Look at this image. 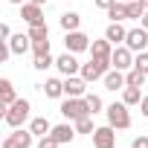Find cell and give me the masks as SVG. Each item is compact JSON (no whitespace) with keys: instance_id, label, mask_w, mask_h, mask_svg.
Masks as SVG:
<instances>
[{"instance_id":"9","label":"cell","mask_w":148,"mask_h":148,"mask_svg":"<svg viewBox=\"0 0 148 148\" xmlns=\"http://www.w3.org/2000/svg\"><path fill=\"white\" fill-rule=\"evenodd\" d=\"M110 61H113V70H122V73H128L131 67H134V52L122 44V47H113V55H110Z\"/></svg>"},{"instance_id":"11","label":"cell","mask_w":148,"mask_h":148,"mask_svg":"<svg viewBox=\"0 0 148 148\" xmlns=\"http://www.w3.org/2000/svg\"><path fill=\"white\" fill-rule=\"evenodd\" d=\"M64 47H67V52H84V49H90V38L84 35V32H67L64 35Z\"/></svg>"},{"instance_id":"29","label":"cell","mask_w":148,"mask_h":148,"mask_svg":"<svg viewBox=\"0 0 148 148\" xmlns=\"http://www.w3.org/2000/svg\"><path fill=\"white\" fill-rule=\"evenodd\" d=\"M76 131H79V134H93V131H96V125H93V119H90V116H84V119H79V122H76Z\"/></svg>"},{"instance_id":"41","label":"cell","mask_w":148,"mask_h":148,"mask_svg":"<svg viewBox=\"0 0 148 148\" xmlns=\"http://www.w3.org/2000/svg\"><path fill=\"white\" fill-rule=\"evenodd\" d=\"M131 148H134V145H131Z\"/></svg>"},{"instance_id":"36","label":"cell","mask_w":148,"mask_h":148,"mask_svg":"<svg viewBox=\"0 0 148 148\" xmlns=\"http://www.w3.org/2000/svg\"><path fill=\"white\" fill-rule=\"evenodd\" d=\"M139 110H142V116L148 119V96H142V102H139Z\"/></svg>"},{"instance_id":"5","label":"cell","mask_w":148,"mask_h":148,"mask_svg":"<svg viewBox=\"0 0 148 148\" xmlns=\"http://www.w3.org/2000/svg\"><path fill=\"white\" fill-rule=\"evenodd\" d=\"M125 47L131 52H145L148 47V29L145 26H136V29H128V38H125Z\"/></svg>"},{"instance_id":"40","label":"cell","mask_w":148,"mask_h":148,"mask_svg":"<svg viewBox=\"0 0 148 148\" xmlns=\"http://www.w3.org/2000/svg\"><path fill=\"white\" fill-rule=\"evenodd\" d=\"M119 3H134V0H119Z\"/></svg>"},{"instance_id":"35","label":"cell","mask_w":148,"mask_h":148,"mask_svg":"<svg viewBox=\"0 0 148 148\" xmlns=\"http://www.w3.org/2000/svg\"><path fill=\"white\" fill-rule=\"evenodd\" d=\"M93 3H96L99 9H105V12H108V9H110V6L116 3V0H93Z\"/></svg>"},{"instance_id":"30","label":"cell","mask_w":148,"mask_h":148,"mask_svg":"<svg viewBox=\"0 0 148 148\" xmlns=\"http://www.w3.org/2000/svg\"><path fill=\"white\" fill-rule=\"evenodd\" d=\"M38 148H61V142H58L52 134H47V136H41V139H38Z\"/></svg>"},{"instance_id":"18","label":"cell","mask_w":148,"mask_h":148,"mask_svg":"<svg viewBox=\"0 0 148 148\" xmlns=\"http://www.w3.org/2000/svg\"><path fill=\"white\" fill-rule=\"evenodd\" d=\"M15 102H18V96H15L12 82H9V79H0V105L9 108V105H15Z\"/></svg>"},{"instance_id":"39","label":"cell","mask_w":148,"mask_h":148,"mask_svg":"<svg viewBox=\"0 0 148 148\" xmlns=\"http://www.w3.org/2000/svg\"><path fill=\"white\" fill-rule=\"evenodd\" d=\"M139 3H142V6H145V9H148V0H139Z\"/></svg>"},{"instance_id":"20","label":"cell","mask_w":148,"mask_h":148,"mask_svg":"<svg viewBox=\"0 0 148 148\" xmlns=\"http://www.w3.org/2000/svg\"><path fill=\"white\" fill-rule=\"evenodd\" d=\"M44 93H47V99H61L64 96V82L61 79H47Z\"/></svg>"},{"instance_id":"10","label":"cell","mask_w":148,"mask_h":148,"mask_svg":"<svg viewBox=\"0 0 148 148\" xmlns=\"http://www.w3.org/2000/svg\"><path fill=\"white\" fill-rule=\"evenodd\" d=\"M87 93V82L82 76H64V96L70 99H82Z\"/></svg>"},{"instance_id":"25","label":"cell","mask_w":148,"mask_h":148,"mask_svg":"<svg viewBox=\"0 0 148 148\" xmlns=\"http://www.w3.org/2000/svg\"><path fill=\"white\" fill-rule=\"evenodd\" d=\"M84 102H87L90 113H99V110H105V102H102V96H96V93H84Z\"/></svg>"},{"instance_id":"23","label":"cell","mask_w":148,"mask_h":148,"mask_svg":"<svg viewBox=\"0 0 148 148\" xmlns=\"http://www.w3.org/2000/svg\"><path fill=\"white\" fill-rule=\"evenodd\" d=\"M29 131H32L35 136H47V134L52 131V125L47 122V116H35V119L29 122Z\"/></svg>"},{"instance_id":"2","label":"cell","mask_w":148,"mask_h":148,"mask_svg":"<svg viewBox=\"0 0 148 148\" xmlns=\"http://www.w3.org/2000/svg\"><path fill=\"white\" fill-rule=\"evenodd\" d=\"M105 113H108V125H113L116 131L131 128V113H128V105H125V102H113V105H108Z\"/></svg>"},{"instance_id":"6","label":"cell","mask_w":148,"mask_h":148,"mask_svg":"<svg viewBox=\"0 0 148 148\" xmlns=\"http://www.w3.org/2000/svg\"><path fill=\"white\" fill-rule=\"evenodd\" d=\"M90 136H93V148H113L116 145V128L113 125H102Z\"/></svg>"},{"instance_id":"17","label":"cell","mask_w":148,"mask_h":148,"mask_svg":"<svg viewBox=\"0 0 148 148\" xmlns=\"http://www.w3.org/2000/svg\"><path fill=\"white\" fill-rule=\"evenodd\" d=\"M90 55H93V58H110V55H113V44H110L108 38L93 41V44H90Z\"/></svg>"},{"instance_id":"16","label":"cell","mask_w":148,"mask_h":148,"mask_svg":"<svg viewBox=\"0 0 148 148\" xmlns=\"http://www.w3.org/2000/svg\"><path fill=\"white\" fill-rule=\"evenodd\" d=\"M125 84H128V79H125L122 70H108L105 73V87L108 90H122Z\"/></svg>"},{"instance_id":"34","label":"cell","mask_w":148,"mask_h":148,"mask_svg":"<svg viewBox=\"0 0 148 148\" xmlns=\"http://www.w3.org/2000/svg\"><path fill=\"white\" fill-rule=\"evenodd\" d=\"M0 38H3V41H9V38H12V29H9V23H0Z\"/></svg>"},{"instance_id":"14","label":"cell","mask_w":148,"mask_h":148,"mask_svg":"<svg viewBox=\"0 0 148 148\" xmlns=\"http://www.w3.org/2000/svg\"><path fill=\"white\" fill-rule=\"evenodd\" d=\"M9 47H12V55H23V52H29L32 49V38H29V32L23 35H12L9 38Z\"/></svg>"},{"instance_id":"28","label":"cell","mask_w":148,"mask_h":148,"mask_svg":"<svg viewBox=\"0 0 148 148\" xmlns=\"http://www.w3.org/2000/svg\"><path fill=\"white\" fill-rule=\"evenodd\" d=\"M142 15H145V6L139 3V0L128 3V18H134V21H142Z\"/></svg>"},{"instance_id":"21","label":"cell","mask_w":148,"mask_h":148,"mask_svg":"<svg viewBox=\"0 0 148 148\" xmlns=\"http://www.w3.org/2000/svg\"><path fill=\"white\" fill-rule=\"evenodd\" d=\"M108 18H110L113 23H122V21H128V3H119V0H116V3L108 9Z\"/></svg>"},{"instance_id":"8","label":"cell","mask_w":148,"mask_h":148,"mask_svg":"<svg viewBox=\"0 0 148 148\" xmlns=\"http://www.w3.org/2000/svg\"><path fill=\"white\" fill-rule=\"evenodd\" d=\"M21 18L26 21V26H41V23H47V21H44V6L32 3V0H26V3L21 6Z\"/></svg>"},{"instance_id":"26","label":"cell","mask_w":148,"mask_h":148,"mask_svg":"<svg viewBox=\"0 0 148 148\" xmlns=\"http://www.w3.org/2000/svg\"><path fill=\"white\" fill-rule=\"evenodd\" d=\"M29 38H32V41H47V38H49V26H47V23L29 26Z\"/></svg>"},{"instance_id":"27","label":"cell","mask_w":148,"mask_h":148,"mask_svg":"<svg viewBox=\"0 0 148 148\" xmlns=\"http://www.w3.org/2000/svg\"><path fill=\"white\" fill-rule=\"evenodd\" d=\"M35 70H49V67H55V58L47 52V55H35V64H32Z\"/></svg>"},{"instance_id":"38","label":"cell","mask_w":148,"mask_h":148,"mask_svg":"<svg viewBox=\"0 0 148 148\" xmlns=\"http://www.w3.org/2000/svg\"><path fill=\"white\" fill-rule=\"evenodd\" d=\"M32 3H38V6H44V3H47V0H32Z\"/></svg>"},{"instance_id":"7","label":"cell","mask_w":148,"mask_h":148,"mask_svg":"<svg viewBox=\"0 0 148 148\" xmlns=\"http://www.w3.org/2000/svg\"><path fill=\"white\" fill-rule=\"evenodd\" d=\"M32 131H23V128H12V134H6L3 139V148H29L32 145Z\"/></svg>"},{"instance_id":"32","label":"cell","mask_w":148,"mask_h":148,"mask_svg":"<svg viewBox=\"0 0 148 148\" xmlns=\"http://www.w3.org/2000/svg\"><path fill=\"white\" fill-rule=\"evenodd\" d=\"M134 67H139V70H145V73H148V52H136Z\"/></svg>"},{"instance_id":"15","label":"cell","mask_w":148,"mask_h":148,"mask_svg":"<svg viewBox=\"0 0 148 148\" xmlns=\"http://www.w3.org/2000/svg\"><path fill=\"white\" fill-rule=\"evenodd\" d=\"M105 38H108L113 47H116V44H125V38H128V29H125L122 23H113V21H110V23H108V29H105Z\"/></svg>"},{"instance_id":"3","label":"cell","mask_w":148,"mask_h":148,"mask_svg":"<svg viewBox=\"0 0 148 148\" xmlns=\"http://www.w3.org/2000/svg\"><path fill=\"white\" fill-rule=\"evenodd\" d=\"M108 70H113V61H110V58H90L87 64H82V79H84V82L105 79Z\"/></svg>"},{"instance_id":"31","label":"cell","mask_w":148,"mask_h":148,"mask_svg":"<svg viewBox=\"0 0 148 148\" xmlns=\"http://www.w3.org/2000/svg\"><path fill=\"white\" fill-rule=\"evenodd\" d=\"M32 52L35 55H47L49 52V38L47 41H32Z\"/></svg>"},{"instance_id":"24","label":"cell","mask_w":148,"mask_h":148,"mask_svg":"<svg viewBox=\"0 0 148 148\" xmlns=\"http://www.w3.org/2000/svg\"><path fill=\"white\" fill-rule=\"evenodd\" d=\"M145 76H148L145 70H139V67H131L125 79H128V84H131V87H142V84H145Z\"/></svg>"},{"instance_id":"12","label":"cell","mask_w":148,"mask_h":148,"mask_svg":"<svg viewBox=\"0 0 148 148\" xmlns=\"http://www.w3.org/2000/svg\"><path fill=\"white\" fill-rule=\"evenodd\" d=\"M55 67L61 76H76V73H82V64L76 61V52H64L55 58Z\"/></svg>"},{"instance_id":"33","label":"cell","mask_w":148,"mask_h":148,"mask_svg":"<svg viewBox=\"0 0 148 148\" xmlns=\"http://www.w3.org/2000/svg\"><path fill=\"white\" fill-rule=\"evenodd\" d=\"M131 145H134V148H148V136L142 134V136H136V139H134Z\"/></svg>"},{"instance_id":"4","label":"cell","mask_w":148,"mask_h":148,"mask_svg":"<svg viewBox=\"0 0 148 148\" xmlns=\"http://www.w3.org/2000/svg\"><path fill=\"white\" fill-rule=\"evenodd\" d=\"M61 116H64V119H73V122H79V119L93 116V113H90L84 96H82V99H70V96H67V99L61 102Z\"/></svg>"},{"instance_id":"13","label":"cell","mask_w":148,"mask_h":148,"mask_svg":"<svg viewBox=\"0 0 148 148\" xmlns=\"http://www.w3.org/2000/svg\"><path fill=\"white\" fill-rule=\"evenodd\" d=\"M61 145H67V142H73V139H76V125H70V122H61V125H52V131H49Z\"/></svg>"},{"instance_id":"1","label":"cell","mask_w":148,"mask_h":148,"mask_svg":"<svg viewBox=\"0 0 148 148\" xmlns=\"http://www.w3.org/2000/svg\"><path fill=\"white\" fill-rule=\"evenodd\" d=\"M29 110H32V105H29L26 99H18L15 105H9V108L3 110V122H6L9 128H21V125L29 119Z\"/></svg>"},{"instance_id":"22","label":"cell","mask_w":148,"mask_h":148,"mask_svg":"<svg viewBox=\"0 0 148 148\" xmlns=\"http://www.w3.org/2000/svg\"><path fill=\"white\" fill-rule=\"evenodd\" d=\"M122 102H125L128 108H131V105H139V102H142V90H139V87L125 84V87H122Z\"/></svg>"},{"instance_id":"37","label":"cell","mask_w":148,"mask_h":148,"mask_svg":"<svg viewBox=\"0 0 148 148\" xmlns=\"http://www.w3.org/2000/svg\"><path fill=\"white\" fill-rule=\"evenodd\" d=\"M142 26L148 29V9H145V15H142Z\"/></svg>"},{"instance_id":"19","label":"cell","mask_w":148,"mask_h":148,"mask_svg":"<svg viewBox=\"0 0 148 148\" xmlns=\"http://www.w3.org/2000/svg\"><path fill=\"white\" fill-rule=\"evenodd\" d=\"M79 26H82V15L79 12H64L61 15V29L64 32H76Z\"/></svg>"}]
</instances>
